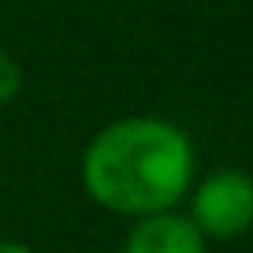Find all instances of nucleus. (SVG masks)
Here are the masks:
<instances>
[{"instance_id":"1","label":"nucleus","mask_w":253,"mask_h":253,"mask_svg":"<svg viewBox=\"0 0 253 253\" xmlns=\"http://www.w3.org/2000/svg\"><path fill=\"white\" fill-rule=\"evenodd\" d=\"M82 182L89 198L112 212H171L194 182V145L186 130L168 119H119L89 142L82 157Z\"/></svg>"},{"instance_id":"2","label":"nucleus","mask_w":253,"mask_h":253,"mask_svg":"<svg viewBox=\"0 0 253 253\" xmlns=\"http://www.w3.org/2000/svg\"><path fill=\"white\" fill-rule=\"evenodd\" d=\"M190 220L205 238H238L253 227V175L223 168L198 182Z\"/></svg>"},{"instance_id":"3","label":"nucleus","mask_w":253,"mask_h":253,"mask_svg":"<svg viewBox=\"0 0 253 253\" xmlns=\"http://www.w3.org/2000/svg\"><path fill=\"white\" fill-rule=\"evenodd\" d=\"M123 253H205V235L190 216L157 212L134 223Z\"/></svg>"},{"instance_id":"4","label":"nucleus","mask_w":253,"mask_h":253,"mask_svg":"<svg viewBox=\"0 0 253 253\" xmlns=\"http://www.w3.org/2000/svg\"><path fill=\"white\" fill-rule=\"evenodd\" d=\"M19 82H23V75H19L15 56L0 52V104H8L11 97L19 93Z\"/></svg>"},{"instance_id":"5","label":"nucleus","mask_w":253,"mask_h":253,"mask_svg":"<svg viewBox=\"0 0 253 253\" xmlns=\"http://www.w3.org/2000/svg\"><path fill=\"white\" fill-rule=\"evenodd\" d=\"M0 253H34V250H26L19 242H0Z\"/></svg>"}]
</instances>
